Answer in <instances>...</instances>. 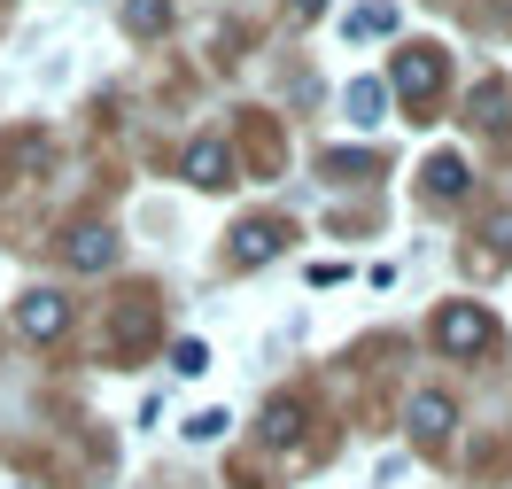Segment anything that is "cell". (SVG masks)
Masks as SVG:
<instances>
[{"mask_svg": "<svg viewBox=\"0 0 512 489\" xmlns=\"http://www.w3.org/2000/svg\"><path fill=\"white\" fill-rule=\"evenodd\" d=\"M489 342H497V319H489L481 303H443V311H435V350H443V358H481Z\"/></svg>", "mask_w": 512, "mask_h": 489, "instance_id": "obj_1", "label": "cell"}, {"mask_svg": "<svg viewBox=\"0 0 512 489\" xmlns=\"http://www.w3.org/2000/svg\"><path fill=\"white\" fill-rule=\"evenodd\" d=\"M388 86L404 101H435L443 94V47H427V39L396 47V55H388Z\"/></svg>", "mask_w": 512, "mask_h": 489, "instance_id": "obj_2", "label": "cell"}, {"mask_svg": "<svg viewBox=\"0 0 512 489\" xmlns=\"http://www.w3.org/2000/svg\"><path fill=\"white\" fill-rule=\"evenodd\" d=\"M16 326H24V334H32V342H55V334H63L70 326V303L55 288H32L24 295V303H16Z\"/></svg>", "mask_w": 512, "mask_h": 489, "instance_id": "obj_3", "label": "cell"}, {"mask_svg": "<svg viewBox=\"0 0 512 489\" xmlns=\"http://www.w3.org/2000/svg\"><path fill=\"white\" fill-rule=\"evenodd\" d=\"M63 264H78V272H109V264H117V233H109V226H70L63 233Z\"/></svg>", "mask_w": 512, "mask_h": 489, "instance_id": "obj_4", "label": "cell"}, {"mask_svg": "<svg viewBox=\"0 0 512 489\" xmlns=\"http://www.w3.org/2000/svg\"><path fill=\"white\" fill-rule=\"evenodd\" d=\"M404 420H412V435L427 443V451H435V443H450V427H458V412H450V396H443V389H419Z\"/></svg>", "mask_w": 512, "mask_h": 489, "instance_id": "obj_5", "label": "cell"}, {"mask_svg": "<svg viewBox=\"0 0 512 489\" xmlns=\"http://www.w3.org/2000/svg\"><path fill=\"white\" fill-rule=\"evenodd\" d=\"M179 171H187L194 187H210V195H218V187H233V148H225V140H194Z\"/></svg>", "mask_w": 512, "mask_h": 489, "instance_id": "obj_6", "label": "cell"}, {"mask_svg": "<svg viewBox=\"0 0 512 489\" xmlns=\"http://www.w3.org/2000/svg\"><path fill=\"white\" fill-rule=\"evenodd\" d=\"M303 427H311V404H303V396H272V404H264V443L295 451V443H303Z\"/></svg>", "mask_w": 512, "mask_h": 489, "instance_id": "obj_7", "label": "cell"}, {"mask_svg": "<svg viewBox=\"0 0 512 489\" xmlns=\"http://www.w3.org/2000/svg\"><path fill=\"white\" fill-rule=\"evenodd\" d=\"M280 241H288V226H272V218H241V226H233V264L280 257Z\"/></svg>", "mask_w": 512, "mask_h": 489, "instance_id": "obj_8", "label": "cell"}, {"mask_svg": "<svg viewBox=\"0 0 512 489\" xmlns=\"http://www.w3.org/2000/svg\"><path fill=\"white\" fill-rule=\"evenodd\" d=\"M466 187H474V171H466V156H450V148H435V156H427V195L458 202Z\"/></svg>", "mask_w": 512, "mask_h": 489, "instance_id": "obj_9", "label": "cell"}, {"mask_svg": "<svg viewBox=\"0 0 512 489\" xmlns=\"http://www.w3.org/2000/svg\"><path fill=\"white\" fill-rule=\"evenodd\" d=\"M505 101H512V86H505V78H489V86H474V101H466V125L497 132V125H505Z\"/></svg>", "mask_w": 512, "mask_h": 489, "instance_id": "obj_10", "label": "cell"}, {"mask_svg": "<svg viewBox=\"0 0 512 489\" xmlns=\"http://www.w3.org/2000/svg\"><path fill=\"white\" fill-rule=\"evenodd\" d=\"M163 24H171V0H125V32H132V39H140V32L156 39Z\"/></svg>", "mask_w": 512, "mask_h": 489, "instance_id": "obj_11", "label": "cell"}, {"mask_svg": "<svg viewBox=\"0 0 512 489\" xmlns=\"http://www.w3.org/2000/svg\"><path fill=\"white\" fill-rule=\"evenodd\" d=\"M381 109H388V86H381V78H357V86H350V117H357V125H381Z\"/></svg>", "mask_w": 512, "mask_h": 489, "instance_id": "obj_12", "label": "cell"}, {"mask_svg": "<svg viewBox=\"0 0 512 489\" xmlns=\"http://www.w3.org/2000/svg\"><path fill=\"white\" fill-rule=\"evenodd\" d=\"M381 32H396V8H388V0H365L350 16V39H381Z\"/></svg>", "mask_w": 512, "mask_h": 489, "instance_id": "obj_13", "label": "cell"}, {"mask_svg": "<svg viewBox=\"0 0 512 489\" xmlns=\"http://www.w3.org/2000/svg\"><path fill=\"white\" fill-rule=\"evenodd\" d=\"M171 373H210V342H171Z\"/></svg>", "mask_w": 512, "mask_h": 489, "instance_id": "obj_14", "label": "cell"}, {"mask_svg": "<svg viewBox=\"0 0 512 489\" xmlns=\"http://www.w3.org/2000/svg\"><path fill=\"white\" fill-rule=\"evenodd\" d=\"M225 427H233V412H194V420H187V435H194V443H218Z\"/></svg>", "mask_w": 512, "mask_h": 489, "instance_id": "obj_15", "label": "cell"}, {"mask_svg": "<svg viewBox=\"0 0 512 489\" xmlns=\"http://www.w3.org/2000/svg\"><path fill=\"white\" fill-rule=\"evenodd\" d=\"M489 249H497V257H512V210H497V218H489Z\"/></svg>", "mask_w": 512, "mask_h": 489, "instance_id": "obj_16", "label": "cell"}, {"mask_svg": "<svg viewBox=\"0 0 512 489\" xmlns=\"http://www.w3.org/2000/svg\"><path fill=\"white\" fill-rule=\"evenodd\" d=\"M326 0H288V16H303V24H311V16H319Z\"/></svg>", "mask_w": 512, "mask_h": 489, "instance_id": "obj_17", "label": "cell"}]
</instances>
